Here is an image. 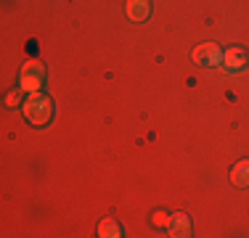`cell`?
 <instances>
[{
    "label": "cell",
    "instance_id": "52a82bcc",
    "mask_svg": "<svg viewBox=\"0 0 249 238\" xmlns=\"http://www.w3.org/2000/svg\"><path fill=\"white\" fill-rule=\"evenodd\" d=\"M231 177H233V183L239 188H249V162H239V164H236Z\"/></svg>",
    "mask_w": 249,
    "mask_h": 238
},
{
    "label": "cell",
    "instance_id": "ba28073f",
    "mask_svg": "<svg viewBox=\"0 0 249 238\" xmlns=\"http://www.w3.org/2000/svg\"><path fill=\"white\" fill-rule=\"evenodd\" d=\"M98 236H104V238H120L122 236V228L117 225V220H104V222L98 225Z\"/></svg>",
    "mask_w": 249,
    "mask_h": 238
},
{
    "label": "cell",
    "instance_id": "5b68a950",
    "mask_svg": "<svg viewBox=\"0 0 249 238\" xmlns=\"http://www.w3.org/2000/svg\"><path fill=\"white\" fill-rule=\"evenodd\" d=\"M167 233L175 236V238L191 236V222H188L186 214H173V217L167 220Z\"/></svg>",
    "mask_w": 249,
    "mask_h": 238
},
{
    "label": "cell",
    "instance_id": "8992f818",
    "mask_svg": "<svg viewBox=\"0 0 249 238\" xmlns=\"http://www.w3.org/2000/svg\"><path fill=\"white\" fill-rule=\"evenodd\" d=\"M149 0H127V16L133 21H146L149 19Z\"/></svg>",
    "mask_w": 249,
    "mask_h": 238
},
{
    "label": "cell",
    "instance_id": "6da1fadb",
    "mask_svg": "<svg viewBox=\"0 0 249 238\" xmlns=\"http://www.w3.org/2000/svg\"><path fill=\"white\" fill-rule=\"evenodd\" d=\"M24 114L29 122H35V124H45L51 119L53 114V106H51V101L45 98V95H40V93H32L27 98V103H24Z\"/></svg>",
    "mask_w": 249,
    "mask_h": 238
},
{
    "label": "cell",
    "instance_id": "277c9868",
    "mask_svg": "<svg viewBox=\"0 0 249 238\" xmlns=\"http://www.w3.org/2000/svg\"><path fill=\"white\" fill-rule=\"evenodd\" d=\"M247 64H249L247 51H241V48H228V51H223V64L220 67L225 71H241Z\"/></svg>",
    "mask_w": 249,
    "mask_h": 238
},
{
    "label": "cell",
    "instance_id": "30bf717a",
    "mask_svg": "<svg viewBox=\"0 0 249 238\" xmlns=\"http://www.w3.org/2000/svg\"><path fill=\"white\" fill-rule=\"evenodd\" d=\"M167 220L170 217H164V214H154V222H157V225H167Z\"/></svg>",
    "mask_w": 249,
    "mask_h": 238
},
{
    "label": "cell",
    "instance_id": "9c48e42d",
    "mask_svg": "<svg viewBox=\"0 0 249 238\" xmlns=\"http://www.w3.org/2000/svg\"><path fill=\"white\" fill-rule=\"evenodd\" d=\"M21 103V93H11L8 95V106H19Z\"/></svg>",
    "mask_w": 249,
    "mask_h": 238
},
{
    "label": "cell",
    "instance_id": "3957f363",
    "mask_svg": "<svg viewBox=\"0 0 249 238\" xmlns=\"http://www.w3.org/2000/svg\"><path fill=\"white\" fill-rule=\"evenodd\" d=\"M40 85H43V67L40 64H27L21 69V90L37 93Z\"/></svg>",
    "mask_w": 249,
    "mask_h": 238
},
{
    "label": "cell",
    "instance_id": "7a4b0ae2",
    "mask_svg": "<svg viewBox=\"0 0 249 238\" xmlns=\"http://www.w3.org/2000/svg\"><path fill=\"white\" fill-rule=\"evenodd\" d=\"M194 61L199 67H217V64H223V51L215 43H201L194 51Z\"/></svg>",
    "mask_w": 249,
    "mask_h": 238
}]
</instances>
